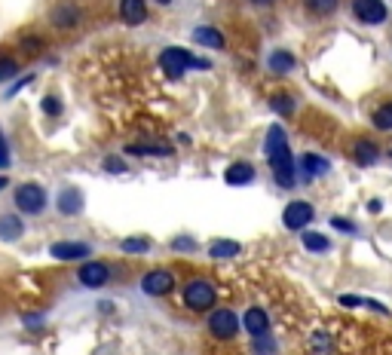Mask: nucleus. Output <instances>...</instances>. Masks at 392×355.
I'll list each match as a JSON object with an SVG mask.
<instances>
[{"mask_svg": "<svg viewBox=\"0 0 392 355\" xmlns=\"http://www.w3.org/2000/svg\"><path fill=\"white\" fill-rule=\"evenodd\" d=\"M331 227H337V230H340V233H353V230H355V227H353V224H349V221H346V218H331Z\"/></svg>", "mask_w": 392, "mask_h": 355, "instance_id": "obj_35", "label": "nucleus"}, {"mask_svg": "<svg viewBox=\"0 0 392 355\" xmlns=\"http://www.w3.org/2000/svg\"><path fill=\"white\" fill-rule=\"evenodd\" d=\"M242 328H245V334H252V337H263V334H270V316H267V309L248 307L245 312H242Z\"/></svg>", "mask_w": 392, "mask_h": 355, "instance_id": "obj_15", "label": "nucleus"}, {"mask_svg": "<svg viewBox=\"0 0 392 355\" xmlns=\"http://www.w3.org/2000/svg\"><path fill=\"white\" fill-rule=\"evenodd\" d=\"M22 70V61L16 59V55H10V52H0V83H6V80H12V77Z\"/></svg>", "mask_w": 392, "mask_h": 355, "instance_id": "obj_26", "label": "nucleus"}, {"mask_svg": "<svg viewBox=\"0 0 392 355\" xmlns=\"http://www.w3.org/2000/svg\"><path fill=\"white\" fill-rule=\"evenodd\" d=\"M46 22L53 31H77L83 22V10L74 3V0H62V3H55L53 10H49Z\"/></svg>", "mask_w": 392, "mask_h": 355, "instance_id": "obj_7", "label": "nucleus"}, {"mask_svg": "<svg viewBox=\"0 0 392 355\" xmlns=\"http://www.w3.org/2000/svg\"><path fill=\"white\" fill-rule=\"evenodd\" d=\"M337 3L340 0H304V10L310 12V16L325 19V16H334V12H337Z\"/></svg>", "mask_w": 392, "mask_h": 355, "instance_id": "obj_23", "label": "nucleus"}, {"mask_svg": "<svg viewBox=\"0 0 392 355\" xmlns=\"http://www.w3.org/2000/svg\"><path fill=\"white\" fill-rule=\"evenodd\" d=\"M169 248H172V251H181V254H190V251H196V239L187 236V233H181V236L169 239Z\"/></svg>", "mask_w": 392, "mask_h": 355, "instance_id": "obj_31", "label": "nucleus"}, {"mask_svg": "<svg viewBox=\"0 0 392 355\" xmlns=\"http://www.w3.org/2000/svg\"><path fill=\"white\" fill-rule=\"evenodd\" d=\"M12 166V153H10V141H6V132L0 129V172H10Z\"/></svg>", "mask_w": 392, "mask_h": 355, "instance_id": "obj_32", "label": "nucleus"}, {"mask_svg": "<svg viewBox=\"0 0 392 355\" xmlns=\"http://www.w3.org/2000/svg\"><path fill=\"white\" fill-rule=\"evenodd\" d=\"M252 355H276V340L270 337V334L252 337Z\"/></svg>", "mask_w": 392, "mask_h": 355, "instance_id": "obj_30", "label": "nucleus"}, {"mask_svg": "<svg viewBox=\"0 0 392 355\" xmlns=\"http://www.w3.org/2000/svg\"><path fill=\"white\" fill-rule=\"evenodd\" d=\"M242 251L239 242H233V239H215V242L209 245V258L212 260H227V258H236Z\"/></svg>", "mask_w": 392, "mask_h": 355, "instance_id": "obj_22", "label": "nucleus"}, {"mask_svg": "<svg viewBox=\"0 0 392 355\" xmlns=\"http://www.w3.org/2000/svg\"><path fill=\"white\" fill-rule=\"evenodd\" d=\"M312 218H316V209H312L306 200H291L282 211V224L288 227V230H295V233L304 230V227H310Z\"/></svg>", "mask_w": 392, "mask_h": 355, "instance_id": "obj_11", "label": "nucleus"}, {"mask_svg": "<svg viewBox=\"0 0 392 355\" xmlns=\"http://www.w3.org/2000/svg\"><path fill=\"white\" fill-rule=\"evenodd\" d=\"M331 172V162L325 160V156L319 153H304L301 156V178L304 181H316V178H322Z\"/></svg>", "mask_w": 392, "mask_h": 355, "instance_id": "obj_18", "label": "nucleus"}, {"mask_svg": "<svg viewBox=\"0 0 392 355\" xmlns=\"http://www.w3.org/2000/svg\"><path fill=\"white\" fill-rule=\"evenodd\" d=\"M12 205H16L19 215H25V218H40V215L46 211V205H49V193H46L44 184L25 181V184H19V187L12 190Z\"/></svg>", "mask_w": 392, "mask_h": 355, "instance_id": "obj_3", "label": "nucleus"}, {"mask_svg": "<svg viewBox=\"0 0 392 355\" xmlns=\"http://www.w3.org/2000/svg\"><path fill=\"white\" fill-rule=\"evenodd\" d=\"M160 68L169 80H181L187 70H212V61L209 59H196L194 52L181 46H166L160 52Z\"/></svg>", "mask_w": 392, "mask_h": 355, "instance_id": "obj_1", "label": "nucleus"}, {"mask_svg": "<svg viewBox=\"0 0 392 355\" xmlns=\"http://www.w3.org/2000/svg\"><path fill=\"white\" fill-rule=\"evenodd\" d=\"M270 108H273L276 113H282V117H295V111H297V102L291 95H285V92H279V95H273L270 98Z\"/></svg>", "mask_w": 392, "mask_h": 355, "instance_id": "obj_27", "label": "nucleus"}, {"mask_svg": "<svg viewBox=\"0 0 392 355\" xmlns=\"http://www.w3.org/2000/svg\"><path fill=\"white\" fill-rule=\"evenodd\" d=\"M44 113H46V117H59V113H62V98L53 95V92H46V95H44Z\"/></svg>", "mask_w": 392, "mask_h": 355, "instance_id": "obj_33", "label": "nucleus"}, {"mask_svg": "<svg viewBox=\"0 0 392 355\" xmlns=\"http://www.w3.org/2000/svg\"><path fill=\"white\" fill-rule=\"evenodd\" d=\"M205 328L215 340H233L236 334L242 331V318L233 312L230 307H215L209 312V322H205Z\"/></svg>", "mask_w": 392, "mask_h": 355, "instance_id": "obj_5", "label": "nucleus"}, {"mask_svg": "<svg viewBox=\"0 0 392 355\" xmlns=\"http://www.w3.org/2000/svg\"><path fill=\"white\" fill-rule=\"evenodd\" d=\"M267 162H270V169H273L276 184H279L282 190H291L297 184V166H295V156H291L288 144L279 147V151H273V153H267Z\"/></svg>", "mask_w": 392, "mask_h": 355, "instance_id": "obj_4", "label": "nucleus"}, {"mask_svg": "<svg viewBox=\"0 0 392 355\" xmlns=\"http://www.w3.org/2000/svg\"><path fill=\"white\" fill-rule=\"evenodd\" d=\"M267 68H270V74L285 77V74H291V70L297 68V59L288 52V49H273V52L267 55Z\"/></svg>", "mask_w": 392, "mask_h": 355, "instance_id": "obj_19", "label": "nucleus"}, {"mask_svg": "<svg viewBox=\"0 0 392 355\" xmlns=\"http://www.w3.org/2000/svg\"><path fill=\"white\" fill-rule=\"evenodd\" d=\"M248 3H254V6H270V3H276V0H248Z\"/></svg>", "mask_w": 392, "mask_h": 355, "instance_id": "obj_38", "label": "nucleus"}, {"mask_svg": "<svg viewBox=\"0 0 392 355\" xmlns=\"http://www.w3.org/2000/svg\"><path fill=\"white\" fill-rule=\"evenodd\" d=\"M102 169H104L108 175H126V172H129V162H126L120 153H108V156L102 160Z\"/></svg>", "mask_w": 392, "mask_h": 355, "instance_id": "obj_29", "label": "nucleus"}, {"mask_svg": "<svg viewBox=\"0 0 392 355\" xmlns=\"http://www.w3.org/2000/svg\"><path fill=\"white\" fill-rule=\"evenodd\" d=\"M126 153L129 156H172L175 151L166 144H129L126 147Z\"/></svg>", "mask_w": 392, "mask_h": 355, "instance_id": "obj_24", "label": "nucleus"}, {"mask_svg": "<svg viewBox=\"0 0 392 355\" xmlns=\"http://www.w3.org/2000/svg\"><path fill=\"white\" fill-rule=\"evenodd\" d=\"M304 248L306 251H312V254H325L328 248H331V242H328V236H322V233H312V230H306L304 233Z\"/></svg>", "mask_w": 392, "mask_h": 355, "instance_id": "obj_25", "label": "nucleus"}, {"mask_svg": "<svg viewBox=\"0 0 392 355\" xmlns=\"http://www.w3.org/2000/svg\"><path fill=\"white\" fill-rule=\"evenodd\" d=\"M77 282H80L83 288H104L113 282V267L108 260H83L80 267H77Z\"/></svg>", "mask_w": 392, "mask_h": 355, "instance_id": "obj_6", "label": "nucleus"}, {"mask_svg": "<svg viewBox=\"0 0 392 355\" xmlns=\"http://www.w3.org/2000/svg\"><path fill=\"white\" fill-rule=\"evenodd\" d=\"M19 44H22V52L28 55V52H40V49H44V40L37 37V34H22V40H19Z\"/></svg>", "mask_w": 392, "mask_h": 355, "instance_id": "obj_34", "label": "nucleus"}, {"mask_svg": "<svg viewBox=\"0 0 392 355\" xmlns=\"http://www.w3.org/2000/svg\"><path fill=\"white\" fill-rule=\"evenodd\" d=\"M181 300L190 312H212L215 309V303H218V288L212 285L205 276H194V279L184 282Z\"/></svg>", "mask_w": 392, "mask_h": 355, "instance_id": "obj_2", "label": "nucleus"}, {"mask_svg": "<svg viewBox=\"0 0 392 355\" xmlns=\"http://www.w3.org/2000/svg\"><path fill=\"white\" fill-rule=\"evenodd\" d=\"M190 40H194L196 46H205V49H224L227 46V37L215 25H196L194 31H190Z\"/></svg>", "mask_w": 392, "mask_h": 355, "instance_id": "obj_16", "label": "nucleus"}, {"mask_svg": "<svg viewBox=\"0 0 392 355\" xmlns=\"http://www.w3.org/2000/svg\"><path fill=\"white\" fill-rule=\"evenodd\" d=\"M175 273L172 269H162V267H156V269H147L144 276H141V282H138V288L144 291L147 297H169L175 291Z\"/></svg>", "mask_w": 392, "mask_h": 355, "instance_id": "obj_8", "label": "nucleus"}, {"mask_svg": "<svg viewBox=\"0 0 392 355\" xmlns=\"http://www.w3.org/2000/svg\"><path fill=\"white\" fill-rule=\"evenodd\" d=\"M371 123H374V129H380V132H392V102L380 104V108L374 111V117H371Z\"/></svg>", "mask_w": 392, "mask_h": 355, "instance_id": "obj_28", "label": "nucleus"}, {"mask_svg": "<svg viewBox=\"0 0 392 355\" xmlns=\"http://www.w3.org/2000/svg\"><path fill=\"white\" fill-rule=\"evenodd\" d=\"M340 303H344V307H362V303H365V297H355V294H344V297H340Z\"/></svg>", "mask_w": 392, "mask_h": 355, "instance_id": "obj_36", "label": "nucleus"}, {"mask_svg": "<svg viewBox=\"0 0 392 355\" xmlns=\"http://www.w3.org/2000/svg\"><path fill=\"white\" fill-rule=\"evenodd\" d=\"M377 156H380V151H377L374 141H368V138H355V144H353V160L359 162V166H374Z\"/></svg>", "mask_w": 392, "mask_h": 355, "instance_id": "obj_20", "label": "nucleus"}, {"mask_svg": "<svg viewBox=\"0 0 392 355\" xmlns=\"http://www.w3.org/2000/svg\"><path fill=\"white\" fill-rule=\"evenodd\" d=\"M25 218L19 211H3L0 215V242H19L25 236Z\"/></svg>", "mask_w": 392, "mask_h": 355, "instance_id": "obj_13", "label": "nucleus"}, {"mask_svg": "<svg viewBox=\"0 0 392 355\" xmlns=\"http://www.w3.org/2000/svg\"><path fill=\"white\" fill-rule=\"evenodd\" d=\"M147 0H120V22L129 25V28H138L147 22Z\"/></svg>", "mask_w": 392, "mask_h": 355, "instance_id": "obj_14", "label": "nucleus"}, {"mask_svg": "<svg viewBox=\"0 0 392 355\" xmlns=\"http://www.w3.org/2000/svg\"><path fill=\"white\" fill-rule=\"evenodd\" d=\"M6 187H10V175H6V172H0V193H3Z\"/></svg>", "mask_w": 392, "mask_h": 355, "instance_id": "obj_37", "label": "nucleus"}, {"mask_svg": "<svg viewBox=\"0 0 392 355\" xmlns=\"http://www.w3.org/2000/svg\"><path fill=\"white\" fill-rule=\"evenodd\" d=\"M49 258L62 260V264H83V260H92V245L80 239H62V242L49 245Z\"/></svg>", "mask_w": 392, "mask_h": 355, "instance_id": "obj_9", "label": "nucleus"}, {"mask_svg": "<svg viewBox=\"0 0 392 355\" xmlns=\"http://www.w3.org/2000/svg\"><path fill=\"white\" fill-rule=\"evenodd\" d=\"M156 3H160V6H172L175 0H156Z\"/></svg>", "mask_w": 392, "mask_h": 355, "instance_id": "obj_39", "label": "nucleus"}, {"mask_svg": "<svg viewBox=\"0 0 392 355\" xmlns=\"http://www.w3.org/2000/svg\"><path fill=\"white\" fill-rule=\"evenodd\" d=\"M83 209H86V196H83V190L74 187V184H68V187H62L59 193H55V211H59L62 218H77V215H83Z\"/></svg>", "mask_w": 392, "mask_h": 355, "instance_id": "obj_10", "label": "nucleus"}, {"mask_svg": "<svg viewBox=\"0 0 392 355\" xmlns=\"http://www.w3.org/2000/svg\"><path fill=\"white\" fill-rule=\"evenodd\" d=\"M224 181L230 184V187H245V184L254 181V166L252 162H245V160L230 162V166L224 169Z\"/></svg>", "mask_w": 392, "mask_h": 355, "instance_id": "obj_17", "label": "nucleus"}, {"mask_svg": "<svg viewBox=\"0 0 392 355\" xmlns=\"http://www.w3.org/2000/svg\"><path fill=\"white\" fill-rule=\"evenodd\" d=\"M153 248V239L151 236H126L120 239V251L123 254H132V258H138V254H147Z\"/></svg>", "mask_w": 392, "mask_h": 355, "instance_id": "obj_21", "label": "nucleus"}, {"mask_svg": "<svg viewBox=\"0 0 392 355\" xmlns=\"http://www.w3.org/2000/svg\"><path fill=\"white\" fill-rule=\"evenodd\" d=\"M353 16L362 25H383L389 19V6L383 0H353Z\"/></svg>", "mask_w": 392, "mask_h": 355, "instance_id": "obj_12", "label": "nucleus"}]
</instances>
